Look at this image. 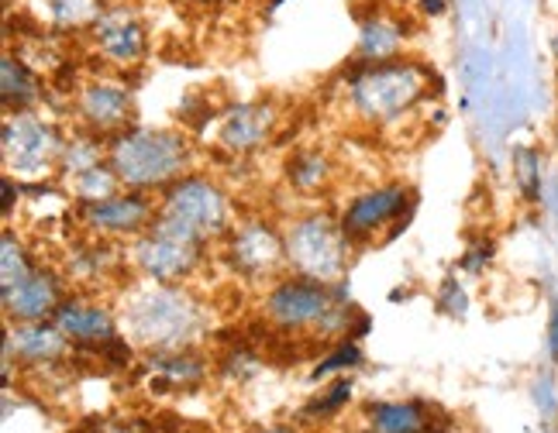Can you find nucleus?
Wrapping results in <instances>:
<instances>
[{
	"mask_svg": "<svg viewBox=\"0 0 558 433\" xmlns=\"http://www.w3.org/2000/svg\"><path fill=\"white\" fill-rule=\"evenodd\" d=\"M132 293L124 302L121 323L124 337L148 351H180L190 348L204 331V310L180 283H153Z\"/></svg>",
	"mask_w": 558,
	"mask_h": 433,
	"instance_id": "1",
	"label": "nucleus"
},
{
	"mask_svg": "<svg viewBox=\"0 0 558 433\" xmlns=\"http://www.w3.org/2000/svg\"><path fill=\"white\" fill-rule=\"evenodd\" d=\"M190 141L166 127H124L107 141V162L124 189L156 193L190 172Z\"/></svg>",
	"mask_w": 558,
	"mask_h": 433,
	"instance_id": "2",
	"label": "nucleus"
},
{
	"mask_svg": "<svg viewBox=\"0 0 558 433\" xmlns=\"http://www.w3.org/2000/svg\"><path fill=\"white\" fill-rule=\"evenodd\" d=\"M349 73V103L366 124H393L427 97L432 73L414 59L362 62L355 59Z\"/></svg>",
	"mask_w": 558,
	"mask_h": 433,
	"instance_id": "3",
	"label": "nucleus"
},
{
	"mask_svg": "<svg viewBox=\"0 0 558 433\" xmlns=\"http://www.w3.org/2000/svg\"><path fill=\"white\" fill-rule=\"evenodd\" d=\"M263 313L283 334H352V307L341 302V293L331 283L307 275L279 279L263 299Z\"/></svg>",
	"mask_w": 558,
	"mask_h": 433,
	"instance_id": "4",
	"label": "nucleus"
},
{
	"mask_svg": "<svg viewBox=\"0 0 558 433\" xmlns=\"http://www.w3.org/2000/svg\"><path fill=\"white\" fill-rule=\"evenodd\" d=\"M287 265L296 275L317 279V283H338L349 269L352 237L341 227V221H331L328 213L300 216L287 227Z\"/></svg>",
	"mask_w": 558,
	"mask_h": 433,
	"instance_id": "5",
	"label": "nucleus"
},
{
	"mask_svg": "<svg viewBox=\"0 0 558 433\" xmlns=\"http://www.w3.org/2000/svg\"><path fill=\"white\" fill-rule=\"evenodd\" d=\"M204 248L207 242L201 234L186 231L177 221H166V216H156V224L132 242L128 258L153 283H183L201 269Z\"/></svg>",
	"mask_w": 558,
	"mask_h": 433,
	"instance_id": "6",
	"label": "nucleus"
},
{
	"mask_svg": "<svg viewBox=\"0 0 558 433\" xmlns=\"http://www.w3.org/2000/svg\"><path fill=\"white\" fill-rule=\"evenodd\" d=\"M66 138L59 135L52 121H41L38 114H8L4 121V165L8 176L17 183H46L49 172L59 169Z\"/></svg>",
	"mask_w": 558,
	"mask_h": 433,
	"instance_id": "7",
	"label": "nucleus"
},
{
	"mask_svg": "<svg viewBox=\"0 0 558 433\" xmlns=\"http://www.w3.org/2000/svg\"><path fill=\"white\" fill-rule=\"evenodd\" d=\"M159 216L183 224L186 231L201 234L204 242L228 237V231H231V207H228L225 189L214 180L190 176V172L183 180H177L173 186L162 189Z\"/></svg>",
	"mask_w": 558,
	"mask_h": 433,
	"instance_id": "8",
	"label": "nucleus"
},
{
	"mask_svg": "<svg viewBox=\"0 0 558 433\" xmlns=\"http://www.w3.org/2000/svg\"><path fill=\"white\" fill-rule=\"evenodd\" d=\"M73 107L83 132H90L104 141H111L124 127H132L135 117L132 90L121 79H104V76L80 83L73 90Z\"/></svg>",
	"mask_w": 558,
	"mask_h": 433,
	"instance_id": "9",
	"label": "nucleus"
},
{
	"mask_svg": "<svg viewBox=\"0 0 558 433\" xmlns=\"http://www.w3.org/2000/svg\"><path fill=\"white\" fill-rule=\"evenodd\" d=\"M76 216H80V224L90 231V237H107V242H114V237H132L135 242L142 231L156 224L159 203L153 200V193L121 189L111 200L76 207Z\"/></svg>",
	"mask_w": 558,
	"mask_h": 433,
	"instance_id": "10",
	"label": "nucleus"
},
{
	"mask_svg": "<svg viewBox=\"0 0 558 433\" xmlns=\"http://www.w3.org/2000/svg\"><path fill=\"white\" fill-rule=\"evenodd\" d=\"M87 38L107 66H138L148 52V28L132 4H107Z\"/></svg>",
	"mask_w": 558,
	"mask_h": 433,
	"instance_id": "11",
	"label": "nucleus"
},
{
	"mask_svg": "<svg viewBox=\"0 0 558 433\" xmlns=\"http://www.w3.org/2000/svg\"><path fill=\"white\" fill-rule=\"evenodd\" d=\"M225 258L234 275L242 279H269L287 265V237L266 221H248L228 231Z\"/></svg>",
	"mask_w": 558,
	"mask_h": 433,
	"instance_id": "12",
	"label": "nucleus"
},
{
	"mask_svg": "<svg viewBox=\"0 0 558 433\" xmlns=\"http://www.w3.org/2000/svg\"><path fill=\"white\" fill-rule=\"evenodd\" d=\"M73 358V341L56 327V320L35 323H11L4 337V361L28 364V368H52Z\"/></svg>",
	"mask_w": 558,
	"mask_h": 433,
	"instance_id": "13",
	"label": "nucleus"
},
{
	"mask_svg": "<svg viewBox=\"0 0 558 433\" xmlns=\"http://www.w3.org/2000/svg\"><path fill=\"white\" fill-rule=\"evenodd\" d=\"M66 299V279L56 269L38 265L28 279H21L17 286L4 289V317L11 323H35L52 320L56 310Z\"/></svg>",
	"mask_w": 558,
	"mask_h": 433,
	"instance_id": "14",
	"label": "nucleus"
},
{
	"mask_svg": "<svg viewBox=\"0 0 558 433\" xmlns=\"http://www.w3.org/2000/svg\"><path fill=\"white\" fill-rule=\"evenodd\" d=\"M403 186H373L366 193L349 200V207L341 210V227L352 237V242H369L386 224L400 221L403 224V203H407Z\"/></svg>",
	"mask_w": 558,
	"mask_h": 433,
	"instance_id": "15",
	"label": "nucleus"
},
{
	"mask_svg": "<svg viewBox=\"0 0 558 433\" xmlns=\"http://www.w3.org/2000/svg\"><path fill=\"white\" fill-rule=\"evenodd\" d=\"M276 124H279V114L272 103H266V100L239 103V107H231L228 114H221L218 145L228 148L231 156H252V151L269 145Z\"/></svg>",
	"mask_w": 558,
	"mask_h": 433,
	"instance_id": "16",
	"label": "nucleus"
},
{
	"mask_svg": "<svg viewBox=\"0 0 558 433\" xmlns=\"http://www.w3.org/2000/svg\"><path fill=\"white\" fill-rule=\"evenodd\" d=\"M56 327L73 341V348H87V344H100L107 337L121 334L118 331V317L100 307V302L80 299V296H66L62 307L56 310Z\"/></svg>",
	"mask_w": 558,
	"mask_h": 433,
	"instance_id": "17",
	"label": "nucleus"
},
{
	"mask_svg": "<svg viewBox=\"0 0 558 433\" xmlns=\"http://www.w3.org/2000/svg\"><path fill=\"white\" fill-rule=\"evenodd\" d=\"M104 8V0H25V14L35 21V28L52 35L90 32Z\"/></svg>",
	"mask_w": 558,
	"mask_h": 433,
	"instance_id": "18",
	"label": "nucleus"
},
{
	"mask_svg": "<svg viewBox=\"0 0 558 433\" xmlns=\"http://www.w3.org/2000/svg\"><path fill=\"white\" fill-rule=\"evenodd\" d=\"M0 94L11 114H25L41 100V76L25 55L4 52L0 59Z\"/></svg>",
	"mask_w": 558,
	"mask_h": 433,
	"instance_id": "19",
	"label": "nucleus"
},
{
	"mask_svg": "<svg viewBox=\"0 0 558 433\" xmlns=\"http://www.w3.org/2000/svg\"><path fill=\"white\" fill-rule=\"evenodd\" d=\"M403 41H407L403 21L386 11H373L369 17H362V25H359V59L362 62L400 59Z\"/></svg>",
	"mask_w": 558,
	"mask_h": 433,
	"instance_id": "20",
	"label": "nucleus"
},
{
	"mask_svg": "<svg viewBox=\"0 0 558 433\" xmlns=\"http://www.w3.org/2000/svg\"><path fill=\"white\" fill-rule=\"evenodd\" d=\"M121 180H118V172L111 169V162H97L90 169H83L76 172V176H70V193H73V200L80 207H87V203H100V200H111L114 193H121Z\"/></svg>",
	"mask_w": 558,
	"mask_h": 433,
	"instance_id": "21",
	"label": "nucleus"
},
{
	"mask_svg": "<svg viewBox=\"0 0 558 433\" xmlns=\"http://www.w3.org/2000/svg\"><path fill=\"white\" fill-rule=\"evenodd\" d=\"M369 423L376 433H424L427 417L417 403H376L369 406Z\"/></svg>",
	"mask_w": 558,
	"mask_h": 433,
	"instance_id": "22",
	"label": "nucleus"
},
{
	"mask_svg": "<svg viewBox=\"0 0 558 433\" xmlns=\"http://www.w3.org/2000/svg\"><path fill=\"white\" fill-rule=\"evenodd\" d=\"M331 176V162L320 156V151H296L287 162V180L296 193H317L325 189Z\"/></svg>",
	"mask_w": 558,
	"mask_h": 433,
	"instance_id": "23",
	"label": "nucleus"
},
{
	"mask_svg": "<svg viewBox=\"0 0 558 433\" xmlns=\"http://www.w3.org/2000/svg\"><path fill=\"white\" fill-rule=\"evenodd\" d=\"M38 269V262L32 258L28 245L21 242L14 231H4V251H0V289L17 286L21 279H28Z\"/></svg>",
	"mask_w": 558,
	"mask_h": 433,
	"instance_id": "24",
	"label": "nucleus"
},
{
	"mask_svg": "<svg viewBox=\"0 0 558 433\" xmlns=\"http://www.w3.org/2000/svg\"><path fill=\"white\" fill-rule=\"evenodd\" d=\"M349 399H352V382H349V379H338L331 388H325V396H320V399L307 409V417H311V413H320V417L338 413V409L345 406Z\"/></svg>",
	"mask_w": 558,
	"mask_h": 433,
	"instance_id": "25",
	"label": "nucleus"
},
{
	"mask_svg": "<svg viewBox=\"0 0 558 433\" xmlns=\"http://www.w3.org/2000/svg\"><path fill=\"white\" fill-rule=\"evenodd\" d=\"M362 361V355H359V348L355 344H341V348L328 358V361H320L317 368H314V379H328L331 372H341V368H355Z\"/></svg>",
	"mask_w": 558,
	"mask_h": 433,
	"instance_id": "26",
	"label": "nucleus"
},
{
	"mask_svg": "<svg viewBox=\"0 0 558 433\" xmlns=\"http://www.w3.org/2000/svg\"><path fill=\"white\" fill-rule=\"evenodd\" d=\"M518 180L524 183L527 200H534L538 193V156L534 151H518Z\"/></svg>",
	"mask_w": 558,
	"mask_h": 433,
	"instance_id": "27",
	"label": "nucleus"
},
{
	"mask_svg": "<svg viewBox=\"0 0 558 433\" xmlns=\"http://www.w3.org/2000/svg\"><path fill=\"white\" fill-rule=\"evenodd\" d=\"M76 433H138L135 423H104V420H87Z\"/></svg>",
	"mask_w": 558,
	"mask_h": 433,
	"instance_id": "28",
	"label": "nucleus"
},
{
	"mask_svg": "<svg viewBox=\"0 0 558 433\" xmlns=\"http://www.w3.org/2000/svg\"><path fill=\"white\" fill-rule=\"evenodd\" d=\"M421 4H424L421 8L424 14H441L445 11V0H421Z\"/></svg>",
	"mask_w": 558,
	"mask_h": 433,
	"instance_id": "29",
	"label": "nucleus"
},
{
	"mask_svg": "<svg viewBox=\"0 0 558 433\" xmlns=\"http://www.w3.org/2000/svg\"><path fill=\"white\" fill-rule=\"evenodd\" d=\"M183 4H193V8H221L228 0H183Z\"/></svg>",
	"mask_w": 558,
	"mask_h": 433,
	"instance_id": "30",
	"label": "nucleus"
},
{
	"mask_svg": "<svg viewBox=\"0 0 558 433\" xmlns=\"http://www.w3.org/2000/svg\"><path fill=\"white\" fill-rule=\"evenodd\" d=\"M551 59L558 62V28L551 32Z\"/></svg>",
	"mask_w": 558,
	"mask_h": 433,
	"instance_id": "31",
	"label": "nucleus"
},
{
	"mask_svg": "<svg viewBox=\"0 0 558 433\" xmlns=\"http://www.w3.org/2000/svg\"><path fill=\"white\" fill-rule=\"evenodd\" d=\"M263 433H293L290 426H269V430H263Z\"/></svg>",
	"mask_w": 558,
	"mask_h": 433,
	"instance_id": "32",
	"label": "nucleus"
},
{
	"mask_svg": "<svg viewBox=\"0 0 558 433\" xmlns=\"http://www.w3.org/2000/svg\"><path fill=\"white\" fill-rule=\"evenodd\" d=\"M555 145H558V121H555Z\"/></svg>",
	"mask_w": 558,
	"mask_h": 433,
	"instance_id": "33",
	"label": "nucleus"
},
{
	"mask_svg": "<svg viewBox=\"0 0 558 433\" xmlns=\"http://www.w3.org/2000/svg\"><path fill=\"white\" fill-rule=\"evenodd\" d=\"M438 433H452V430H438Z\"/></svg>",
	"mask_w": 558,
	"mask_h": 433,
	"instance_id": "34",
	"label": "nucleus"
},
{
	"mask_svg": "<svg viewBox=\"0 0 558 433\" xmlns=\"http://www.w3.org/2000/svg\"><path fill=\"white\" fill-rule=\"evenodd\" d=\"M276 4H283V0H276ZM276 4H272V8H276Z\"/></svg>",
	"mask_w": 558,
	"mask_h": 433,
	"instance_id": "35",
	"label": "nucleus"
}]
</instances>
